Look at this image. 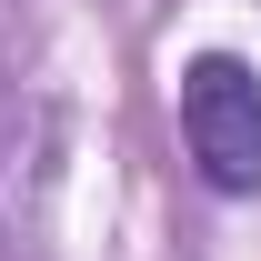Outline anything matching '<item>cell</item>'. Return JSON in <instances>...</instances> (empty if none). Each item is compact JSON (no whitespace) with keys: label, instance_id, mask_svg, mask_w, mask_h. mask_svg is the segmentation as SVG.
Segmentation results:
<instances>
[{"label":"cell","instance_id":"1","mask_svg":"<svg viewBox=\"0 0 261 261\" xmlns=\"http://www.w3.org/2000/svg\"><path fill=\"white\" fill-rule=\"evenodd\" d=\"M181 141L211 191H261V70L241 50H191L181 61Z\"/></svg>","mask_w":261,"mask_h":261}]
</instances>
